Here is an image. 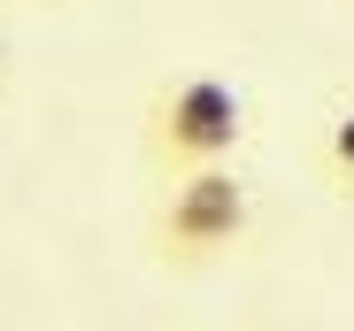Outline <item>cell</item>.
Returning <instances> with one entry per match:
<instances>
[{
    "label": "cell",
    "instance_id": "obj_1",
    "mask_svg": "<svg viewBox=\"0 0 354 331\" xmlns=\"http://www.w3.org/2000/svg\"><path fill=\"white\" fill-rule=\"evenodd\" d=\"M247 139V100L231 77H177L147 100V154H154V170L169 178H185V170H208V162H223L231 146Z\"/></svg>",
    "mask_w": 354,
    "mask_h": 331
},
{
    "label": "cell",
    "instance_id": "obj_2",
    "mask_svg": "<svg viewBox=\"0 0 354 331\" xmlns=\"http://www.w3.org/2000/svg\"><path fill=\"white\" fill-rule=\"evenodd\" d=\"M247 185L223 170V162H208V170H185V178H169V200L154 216V239H162V262L177 269H201L216 262L223 247H239L247 239Z\"/></svg>",
    "mask_w": 354,
    "mask_h": 331
},
{
    "label": "cell",
    "instance_id": "obj_3",
    "mask_svg": "<svg viewBox=\"0 0 354 331\" xmlns=\"http://www.w3.org/2000/svg\"><path fill=\"white\" fill-rule=\"evenodd\" d=\"M324 162H331V178L354 193V108H346V116L331 124V146H324Z\"/></svg>",
    "mask_w": 354,
    "mask_h": 331
}]
</instances>
